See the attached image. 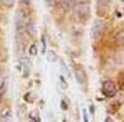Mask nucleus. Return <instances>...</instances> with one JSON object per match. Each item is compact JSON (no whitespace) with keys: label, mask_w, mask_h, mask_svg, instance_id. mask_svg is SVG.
<instances>
[{"label":"nucleus","mask_w":124,"mask_h":122,"mask_svg":"<svg viewBox=\"0 0 124 122\" xmlns=\"http://www.w3.org/2000/svg\"><path fill=\"white\" fill-rule=\"evenodd\" d=\"M76 13H77V16L79 17V20H82V21L88 20L91 17V3L88 0L79 1L76 6Z\"/></svg>","instance_id":"nucleus-1"},{"label":"nucleus","mask_w":124,"mask_h":122,"mask_svg":"<svg viewBox=\"0 0 124 122\" xmlns=\"http://www.w3.org/2000/svg\"><path fill=\"white\" fill-rule=\"evenodd\" d=\"M26 31L31 35V36H34L35 35V26L32 22H30V24H26Z\"/></svg>","instance_id":"nucleus-9"},{"label":"nucleus","mask_w":124,"mask_h":122,"mask_svg":"<svg viewBox=\"0 0 124 122\" xmlns=\"http://www.w3.org/2000/svg\"><path fill=\"white\" fill-rule=\"evenodd\" d=\"M58 5L63 10H71L76 6V0H58Z\"/></svg>","instance_id":"nucleus-5"},{"label":"nucleus","mask_w":124,"mask_h":122,"mask_svg":"<svg viewBox=\"0 0 124 122\" xmlns=\"http://www.w3.org/2000/svg\"><path fill=\"white\" fill-rule=\"evenodd\" d=\"M104 122H114V121H113V120H112L110 117H107V118L104 120Z\"/></svg>","instance_id":"nucleus-17"},{"label":"nucleus","mask_w":124,"mask_h":122,"mask_svg":"<svg viewBox=\"0 0 124 122\" xmlns=\"http://www.w3.org/2000/svg\"><path fill=\"white\" fill-rule=\"evenodd\" d=\"M0 122H11V111L5 110L4 112L0 115Z\"/></svg>","instance_id":"nucleus-6"},{"label":"nucleus","mask_w":124,"mask_h":122,"mask_svg":"<svg viewBox=\"0 0 124 122\" xmlns=\"http://www.w3.org/2000/svg\"><path fill=\"white\" fill-rule=\"evenodd\" d=\"M75 78L77 80V83L83 85L87 80V75H86V72L82 68H75Z\"/></svg>","instance_id":"nucleus-4"},{"label":"nucleus","mask_w":124,"mask_h":122,"mask_svg":"<svg viewBox=\"0 0 124 122\" xmlns=\"http://www.w3.org/2000/svg\"><path fill=\"white\" fill-rule=\"evenodd\" d=\"M102 93L104 94L107 97H113L117 93V86L114 84V81L112 80H106L102 85Z\"/></svg>","instance_id":"nucleus-3"},{"label":"nucleus","mask_w":124,"mask_h":122,"mask_svg":"<svg viewBox=\"0 0 124 122\" xmlns=\"http://www.w3.org/2000/svg\"><path fill=\"white\" fill-rule=\"evenodd\" d=\"M60 83H61V85H62V88H67V83H66V80H65V78L63 77H60Z\"/></svg>","instance_id":"nucleus-13"},{"label":"nucleus","mask_w":124,"mask_h":122,"mask_svg":"<svg viewBox=\"0 0 124 122\" xmlns=\"http://www.w3.org/2000/svg\"><path fill=\"white\" fill-rule=\"evenodd\" d=\"M31 117H34L32 120H34L35 122H40V116H39V114L36 115V111H35V112H32V114H31Z\"/></svg>","instance_id":"nucleus-14"},{"label":"nucleus","mask_w":124,"mask_h":122,"mask_svg":"<svg viewBox=\"0 0 124 122\" xmlns=\"http://www.w3.org/2000/svg\"><path fill=\"white\" fill-rule=\"evenodd\" d=\"M37 49H39L37 46L34 43V45H31V46H30V48H29V53H30L31 56H36V54H37Z\"/></svg>","instance_id":"nucleus-10"},{"label":"nucleus","mask_w":124,"mask_h":122,"mask_svg":"<svg viewBox=\"0 0 124 122\" xmlns=\"http://www.w3.org/2000/svg\"><path fill=\"white\" fill-rule=\"evenodd\" d=\"M117 41H118V45L124 46V32H123V33H120V35H118Z\"/></svg>","instance_id":"nucleus-12"},{"label":"nucleus","mask_w":124,"mask_h":122,"mask_svg":"<svg viewBox=\"0 0 124 122\" xmlns=\"http://www.w3.org/2000/svg\"><path fill=\"white\" fill-rule=\"evenodd\" d=\"M46 53V58H47V60L48 62H51V63H55L56 60H57V54L54 52V51H47V52H45Z\"/></svg>","instance_id":"nucleus-7"},{"label":"nucleus","mask_w":124,"mask_h":122,"mask_svg":"<svg viewBox=\"0 0 124 122\" xmlns=\"http://www.w3.org/2000/svg\"><path fill=\"white\" fill-rule=\"evenodd\" d=\"M61 106H62V109H63V110H67V106H66V103H65V101H62Z\"/></svg>","instance_id":"nucleus-16"},{"label":"nucleus","mask_w":124,"mask_h":122,"mask_svg":"<svg viewBox=\"0 0 124 122\" xmlns=\"http://www.w3.org/2000/svg\"><path fill=\"white\" fill-rule=\"evenodd\" d=\"M106 28H107L106 21H103V20H101V19L93 21L92 27H91V37H92V39L99 38L103 35V32L106 31Z\"/></svg>","instance_id":"nucleus-2"},{"label":"nucleus","mask_w":124,"mask_h":122,"mask_svg":"<svg viewBox=\"0 0 124 122\" xmlns=\"http://www.w3.org/2000/svg\"><path fill=\"white\" fill-rule=\"evenodd\" d=\"M0 3H1L5 7L11 9V7L15 5V0H0Z\"/></svg>","instance_id":"nucleus-8"},{"label":"nucleus","mask_w":124,"mask_h":122,"mask_svg":"<svg viewBox=\"0 0 124 122\" xmlns=\"http://www.w3.org/2000/svg\"><path fill=\"white\" fill-rule=\"evenodd\" d=\"M6 93V81H3L1 85H0V99H1Z\"/></svg>","instance_id":"nucleus-11"},{"label":"nucleus","mask_w":124,"mask_h":122,"mask_svg":"<svg viewBox=\"0 0 124 122\" xmlns=\"http://www.w3.org/2000/svg\"><path fill=\"white\" fill-rule=\"evenodd\" d=\"M82 112H83V121H85V122H88L89 120H88V116H87V112H86V109H83V111H82Z\"/></svg>","instance_id":"nucleus-15"}]
</instances>
